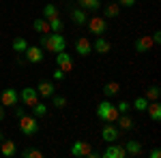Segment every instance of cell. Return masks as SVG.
<instances>
[{"label":"cell","instance_id":"obj_1","mask_svg":"<svg viewBox=\"0 0 161 158\" xmlns=\"http://www.w3.org/2000/svg\"><path fill=\"white\" fill-rule=\"evenodd\" d=\"M39 47L41 49H47L52 54H58V51H64L67 49V41L62 37V32H54V34H41L39 38Z\"/></svg>","mask_w":161,"mask_h":158},{"label":"cell","instance_id":"obj_2","mask_svg":"<svg viewBox=\"0 0 161 158\" xmlns=\"http://www.w3.org/2000/svg\"><path fill=\"white\" fill-rule=\"evenodd\" d=\"M120 113H118V109H116V105L114 103H110V100H101L99 105H97V118L103 122H116V118H118Z\"/></svg>","mask_w":161,"mask_h":158},{"label":"cell","instance_id":"obj_3","mask_svg":"<svg viewBox=\"0 0 161 158\" xmlns=\"http://www.w3.org/2000/svg\"><path fill=\"white\" fill-rule=\"evenodd\" d=\"M19 133L26 135V137H32V135L39 133V122L35 115H28L24 113L22 118H19Z\"/></svg>","mask_w":161,"mask_h":158},{"label":"cell","instance_id":"obj_4","mask_svg":"<svg viewBox=\"0 0 161 158\" xmlns=\"http://www.w3.org/2000/svg\"><path fill=\"white\" fill-rule=\"evenodd\" d=\"M19 103V92L15 90V88H7V90H2L0 92V105L7 109V107H15Z\"/></svg>","mask_w":161,"mask_h":158},{"label":"cell","instance_id":"obj_5","mask_svg":"<svg viewBox=\"0 0 161 158\" xmlns=\"http://www.w3.org/2000/svg\"><path fill=\"white\" fill-rule=\"evenodd\" d=\"M39 98H41V96H39L37 88H30V85H26L24 90L19 92V100L24 103V105L28 107V109H30L32 105H37V103H39Z\"/></svg>","mask_w":161,"mask_h":158},{"label":"cell","instance_id":"obj_6","mask_svg":"<svg viewBox=\"0 0 161 158\" xmlns=\"http://www.w3.org/2000/svg\"><path fill=\"white\" fill-rule=\"evenodd\" d=\"M86 26H88V30H90L95 37H99V34H103V32L108 30V19L95 15V17H90V19L86 22Z\"/></svg>","mask_w":161,"mask_h":158},{"label":"cell","instance_id":"obj_7","mask_svg":"<svg viewBox=\"0 0 161 158\" xmlns=\"http://www.w3.org/2000/svg\"><path fill=\"white\" fill-rule=\"evenodd\" d=\"M26 60L30 62V64H39V62H43V58H45V54H43V49L39 47V45H28L24 51Z\"/></svg>","mask_w":161,"mask_h":158},{"label":"cell","instance_id":"obj_8","mask_svg":"<svg viewBox=\"0 0 161 158\" xmlns=\"http://www.w3.org/2000/svg\"><path fill=\"white\" fill-rule=\"evenodd\" d=\"M101 137H103V141H105V143H114V141L120 137V130H118V126H116L114 122H110V126H103Z\"/></svg>","mask_w":161,"mask_h":158},{"label":"cell","instance_id":"obj_9","mask_svg":"<svg viewBox=\"0 0 161 158\" xmlns=\"http://www.w3.org/2000/svg\"><path fill=\"white\" fill-rule=\"evenodd\" d=\"M56 64H58V69L64 71V73L73 71V60H71V56H69L67 51H58V54H56Z\"/></svg>","mask_w":161,"mask_h":158},{"label":"cell","instance_id":"obj_10","mask_svg":"<svg viewBox=\"0 0 161 158\" xmlns=\"http://www.w3.org/2000/svg\"><path fill=\"white\" fill-rule=\"evenodd\" d=\"M90 143L88 141H75L73 145H71V156H75V158H84V156H88L90 154Z\"/></svg>","mask_w":161,"mask_h":158},{"label":"cell","instance_id":"obj_11","mask_svg":"<svg viewBox=\"0 0 161 158\" xmlns=\"http://www.w3.org/2000/svg\"><path fill=\"white\" fill-rule=\"evenodd\" d=\"M75 51H77L82 58H86V56L92 54V43H90L86 37H80L77 41H75Z\"/></svg>","mask_w":161,"mask_h":158},{"label":"cell","instance_id":"obj_12","mask_svg":"<svg viewBox=\"0 0 161 158\" xmlns=\"http://www.w3.org/2000/svg\"><path fill=\"white\" fill-rule=\"evenodd\" d=\"M0 154L4 158H13L17 154V145H15V141L13 139H2L0 141Z\"/></svg>","mask_w":161,"mask_h":158},{"label":"cell","instance_id":"obj_13","mask_svg":"<svg viewBox=\"0 0 161 158\" xmlns=\"http://www.w3.org/2000/svg\"><path fill=\"white\" fill-rule=\"evenodd\" d=\"M37 92H39V96H43V98H52L54 94H56V88H54V84H52V81L41 79V81L37 84Z\"/></svg>","mask_w":161,"mask_h":158},{"label":"cell","instance_id":"obj_14","mask_svg":"<svg viewBox=\"0 0 161 158\" xmlns=\"http://www.w3.org/2000/svg\"><path fill=\"white\" fill-rule=\"evenodd\" d=\"M116 126H118V130H133L136 128V122L131 120L127 113H120L118 118H116V122H114Z\"/></svg>","mask_w":161,"mask_h":158},{"label":"cell","instance_id":"obj_15","mask_svg":"<svg viewBox=\"0 0 161 158\" xmlns=\"http://www.w3.org/2000/svg\"><path fill=\"white\" fill-rule=\"evenodd\" d=\"M123 147H125V152H127V156H140V154L144 152L142 143H140V141H136V139H129Z\"/></svg>","mask_w":161,"mask_h":158},{"label":"cell","instance_id":"obj_16","mask_svg":"<svg viewBox=\"0 0 161 158\" xmlns=\"http://www.w3.org/2000/svg\"><path fill=\"white\" fill-rule=\"evenodd\" d=\"M103 156H105V158H125V156H127V152H125L123 145L110 143V145H108V150L103 152Z\"/></svg>","mask_w":161,"mask_h":158},{"label":"cell","instance_id":"obj_17","mask_svg":"<svg viewBox=\"0 0 161 158\" xmlns=\"http://www.w3.org/2000/svg\"><path fill=\"white\" fill-rule=\"evenodd\" d=\"M92 49H95L97 54H110L112 43L103 37V34H99V37H97V41H95V45H92Z\"/></svg>","mask_w":161,"mask_h":158},{"label":"cell","instance_id":"obj_18","mask_svg":"<svg viewBox=\"0 0 161 158\" xmlns=\"http://www.w3.org/2000/svg\"><path fill=\"white\" fill-rule=\"evenodd\" d=\"M146 111H148V118L153 122H159L161 120V105H159V100H148Z\"/></svg>","mask_w":161,"mask_h":158},{"label":"cell","instance_id":"obj_19","mask_svg":"<svg viewBox=\"0 0 161 158\" xmlns=\"http://www.w3.org/2000/svg\"><path fill=\"white\" fill-rule=\"evenodd\" d=\"M150 47H153V38L150 37H140L136 41V51L137 54H146Z\"/></svg>","mask_w":161,"mask_h":158},{"label":"cell","instance_id":"obj_20","mask_svg":"<svg viewBox=\"0 0 161 158\" xmlns=\"http://www.w3.org/2000/svg\"><path fill=\"white\" fill-rule=\"evenodd\" d=\"M120 15V4L118 2H110L105 9H103V17L105 19H114V17H118Z\"/></svg>","mask_w":161,"mask_h":158},{"label":"cell","instance_id":"obj_21","mask_svg":"<svg viewBox=\"0 0 161 158\" xmlns=\"http://www.w3.org/2000/svg\"><path fill=\"white\" fill-rule=\"evenodd\" d=\"M101 92H103L108 98L116 96V94H120V84H118V81H108V84L103 85V90H101Z\"/></svg>","mask_w":161,"mask_h":158},{"label":"cell","instance_id":"obj_22","mask_svg":"<svg viewBox=\"0 0 161 158\" xmlns=\"http://www.w3.org/2000/svg\"><path fill=\"white\" fill-rule=\"evenodd\" d=\"M71 19H73V24L82 26V24H86V22H88V15H86L84 9H71Z\"/></svg>","mask_w":161,"mask_h":158},{"label":"cell","instance_id":"obj_23","mask_svg":"<svg viewBox=\"0 0 161 158\" xmlns=\"http://www.w3.org/2000/svg\"><path fill=\"white\" fill-rule=\"evenodd\" d=\"M32 28L37 30L39 34H47V32H50V24H47V19H43V17L35 19V22H32Z\"/></svg>","mask_w":161,"mask_h":158},{"label":"cell","instance_id":"obj_24","mask_svg":"<svg viewBox=\"0 0 161 158\" xmlns=\"http://www.w3.org/2000/svg\"><path fill=\"white\" fill-rule=\"evenodd\" d=\"M80 7H82L84 11H99L101 0H80Z\"/></svg>","mask_w":161,"mask_h":158},{"label":"cell","instance_id":"obj_25","mask_svg":"<svg viewBox=\"0 0 161 158\" xmlns=\"http://www.w3.org/2000/svg\"><path fill=\"white\" fill-rule=\"evenodd\" d=\"M159 96H161L159 85H148L146 92H144V98H146V100H159Z\"/></svg>","mask_w":161,"mask_h":158},{"label":"cell","instance_id":"obj_26","mask_svg":"<svg viewBox=\"0 0 161 158\" xmlns=\"http://www.w3.org/2000/svg\"><path fill=\"white\" fill-rule=\"evenodd\" d=\"M26 47H28V41H26L24 37L13 38V51H15V54H24Z\"/></svg>","mask_w":161,"mask_h":158},{"label":"cell","instance_id":"obj_27","mask_svg":"<svg viewBox=\"0 0 161 158\" xmlns=\"http://www.w3.org/2000/svg\"><path fill=\"white\" fill-rule=\"evenodd\" d=\"M56 15H60V11H58L56 4H45V7H43V19H52V17H56Z\"/></svg>","mask_w":161,"mask_h":158},{"label":"cell","instance_id":"obj_28","mask_svg":"<svg viewBox=\"0 0 161 158\" xmlns=\"http://www.w3.org/2000/svg\"><path fill=\"white\" fill-rule=\"evenodd\" d=\"M30 109H32V115H35V118H43V115H45V113H47V105H45V103H41V100H39L37 105H32V107H30Z\"/></svg>","mask_w":161,"mask_h":158},{"label":"cell","instance_id":"obj_29","mask_svg":"<svg viewBox=\"0 0 161 158\" xmlns=\"http://www.w3.org/2000/svg\"><path fill=\"white\" fill-rule=\"evenodd\" d=\"M47 24H50V30L52 32H62V19L60 15H56V17H52V19H47Z\"/></svg>","mask_w":161,"mask_h":158},{"label":"cell","instance_id":"obj_30","mask_svg":"<svg viewBox=\"0 0 161 158\" xmlns=\"http://www.w3.org/2000/svg\"><path fill=\"white\" fill-rule=\"evenodd\" d=\"M22 158H43V152L37 147H26L22 150Z\"/></svg>","mask_w":161,"mask_h":158},{"label":"cell","instance_id":"obj_31","mask_svg":"<svg viewBox=\"0 0 161 158\" xmlns=\"http://www.w3.org/2000/svg\"><path fill=\"white\" fill-rule=\"evenodd\" d=\"M146 107H148V100L144 96H137L136 100H133V109L136 111H146Z\"/></svg>","mask_w":161,"mask_h":158},{"label":"cell","instance_id":"obj_32","mask_svg":"<svg viewBox=\"0 0 161 158\" xmlns=\"http://www.w3.org/2000/svg\"><path fill=\"white\" fill-rule=\"evenodd\" d=\"M52 105H54L56 109H62V107H67V98L60 96V94H54V96H52Z\"/></svg>","mask_w":161,"mask_h":158},{"label":"cell","instance_id":"obj_33","mask_svg":"<svg viewBox=\"0 0 161 158\" xmlns=\"http://www.w3.org/2000/svg\"><path fill=\"white\" fill-rule=\"evenodd\" d=\"M116 109H118V113H127V111L131 109V103H129V100H120V103L116 105Z\"/></svg>","mask_w":161,"mask_h":158},{"label":"cell","instance_id":"obj_34","mask_svg":"<svg viewBox=\"0 0 161 158\" xmlns=\"http://www.w3.org/2000/svg\"><path fill=\"white\" fill-rule=\"evenodd\" d=\"M64 77H67L64 71H60V69H56V71H54V79H56V81H64Z\"/></svg>","mask_w":161,"mask_h":158},{"label":"cell","instance_id":"obj_35","mask_svg":"<svg viewBox=\"0 0 161 158\" xmlns=\"http://www.w3.org/2000/svg\"><path fill=\"white\" fill-rule=\"evenodd\" d=\"M116 2H118L120 7H136L137 0H116Z\"/></svg>","mask_w":161,"mask_h":158},{"label":"cell","instance_id":"obj_36","mask_svg":"<svg viewBox=\"0 0 161 158\" xmlns=\"http://www.w3.org/2000/svg\"><path fill=\"white\" fill-rule=\"evenodd\" d=\"M150 38H153V45H161V32H159V30H157Z\"/></svg>","mask_w":161,"mask_h":158},{"label":"cell","instance_id":"obj_37","mask_svg":"<svg viewBox=\"0 0 161 158\" xmlns=\"http://www.w3.org/2000/svg\"><path fill=\"white\" fill-rule=\"evenodd\" d=\"M148 156L150 158H159L161 156V150H159V147H153V150L148 152Z\"/></svg>","mask_w":161,"mask_h":158},{"label":"cell","instance_id":"obj_38","mask_svg":"<svg viewBox=\"0 0 161 158\" xmlns=\"http://www.w3.org/2000/svg\"><path fill=\"white\" fill-rule=\"evenodd\" d=\"M13 109H15V115H17V118H22V115L26 113V111H24V107H19V105H15Z\"/></svg>","mask_w":161,"mask_h":158},{"label":"cell","instance_id":"obj_39","mask_svg":"<svg viewBox=\"0 0 161 158\" xmlns=\"http://www.w3.org/2000/svg\"><path fill=\"white\" fill-rule=\"evenodd\" d=\"M4 118H7V111H4V107H2V105H0V122L4 120Z\"/></svg>","mask_w":161,"mask_h":158},{"label":"cell","instance_id":"obj_40","mask_svg":"<svg viewBox=\"0 0 161 158\" xmlns=\"http://www.w3.org/2000/svg\"><path fill=\"white\" fill-rule=\"evenodd\" d=\"M0 141H2V133H0Z\"/></svg>","mask_w":161,"mask_h":158},{"label":"cell","instance_id":"obj_41","mask_svg":"<svg viewBox=\"0 0 161 158\" xmlns=\"http://www.w3.org/2000/svg\"><path fill=\"white\" fill-rule=\"evenodd\" d=\"M110 2H116V0H110Z\"/></svg>","mask_w":161,"mask_h":158}]
</instances>
